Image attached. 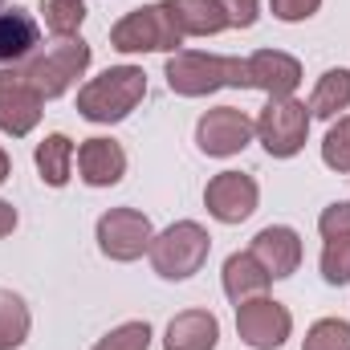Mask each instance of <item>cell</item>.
Instances as JSON below:
<instances>
[{
    "label": "cell",
    "mask_w": 350,
    "mask_h": 350,
    "mask_svg": "<svg viewBox=\"0 0 350 350\" xmlns=\"http://www.w3.org/2000/svg\"><path fill=\"white\" fill-rule=\"evenodd\" d=\"M172 94L179 98H204L216 90H249V62L245 57H220V53H196V49H179L167 57L163 70Z\"/></svg>",
    "instance_id": "obj_1"
},
{
    "label": "cell",
    "mask_w": 350,
    "mask_h": 350,
    "mask_svg": "<svg viewBox=\"0 0 350 350\" xmlns=\"http://www.w3.org/2000/svg\"><path fill=\"white\" fill-rule=\"evenodd\" d=\"M147 98V74L139 66H110L106 74L90 78L78 90V114L86 122H122L139 102Z\"/></svg>",
    "instance_id": "obj_2"
},
{
    "label": "cell",
    "mask_w": 350,
    "mask_h": 350,
    "mask_svg": "<svg viewBox=\"0 0 350 350\" xmlns=\"http://www.w3.org/2000/svg\"><path fill=\"white\" fill-rule=\"evenodd\" d=\"M208 253H212V237L196 220H175L172 228H163L151 241V249H147V257H151L155 273L163 281H187V277H196L204 269V261H208Z\"/></svg>",
    "instance_id": "obj_3"
},
{
    "label": "cell",
    "mask_w": 350,
    "mask_h": 350,
    "mask_svg": "<svg viewBox=\"0 0 350 350\" xmlns=\"http://www.w3.org/2000/svg\"><path fill=\"white\" fill-rule=\"evenodd\" d=\"M90 66V45L82 37H57L53 45H45L41 53H33L21 70L25 78L33 82V90L49 102V98H62L66 90L74 86Z\"/></svg>",
    "instance_id": "obj_4"
},
{
    "label": "cell",
    "mask_w": 350,
    "mask_h": 350,
    "mask_svg": "<svg viewBox=\"0 0 350 350\" xmlns=\"http://www.w3.org/2000/svg\"><path fill=\"white\" fill-rule=\"evenodd\" d=\"M179 29L172 25L163 4H143L131 8L114 29H110V49L118 53H179Z\"/></svg>",
    "instance_id": "obj_5"
},
{
    "label": "cell",
    "mask_w": 350,
    "mask_h": 350,
    "mask_svg": "<svg viewBox=\"0 0 350 350\" xmlns=\"http://www.w3.org/2000/svg\"><path fill=\"white\" fill-rule=\"evenodd\" d=\"M257 139L273 159H293L310 139V106L297 98H269L257 118Z\"/></svg>",
    "instance_id": "obj_6"
},
{
    "label": "cell",
    "mask_w": 350,
    "mask_h": 350,
    "mask_svg": "<svg viewBox=\"0 0 350 350\" xmlns=\"http://www.w3.org/2000/svg\"><path fill=\"white\" fill-rule=\"evenodd\" d=\"M94 232H98L102 257L122 261V265L139 261L151 249V241H155V228H151V220L139 208H110V212H102Z\"/></svg>",
    "instance_id": "obj_7"
},
{
    "label": "cell",
    "mask_w": 350,
    "mask_h": 350,
    "mask_svg": "<svg viewBox=\"0 0 350 350\" xmlns=\"http://www.w3.org/2000/svg\"><path fill=\"white\" fill-rule=\"evenodd\" d=\"M237 334L249 350H281L293 334V314L273 297H249L237 306Z\"/></svg>",
    "instance_id": "obj_8"
},
{
    "label": "cell",
    "mask_w": 350,
    "mask_h": 350,
    "mask_svg": "<svg viewBox=\"0 0 350 350\" xmlns=\"http://www.w3.org/2000/svg\"><path fill=\"white\" fill-rule=\"evenodd\" d=\"M253 135H257V122L237 106H216L196 122V147L204 155H212V159L241 155L253 143Z\"/></svg>",
    "instance_id": "obj_9"
},
{
    "label": "cell",
    "mask_w": 350,
    "mask_h": 350,
    "mask_svg": "<svg viewBox=\"0 0 350 350\" xmlns=\"http://www.w3.org/2000/svg\"><path fill=\"white\" fill-rule=\"evenodd\" d=\"M257 200H261V187L257 179L245 172H220L208 179L204 187V208L212 220L220 224H241L257 212Z\"/></svg>",
    "instance_id": "obj_10"
},
{
    "label": "cell",
    "mask_w": 350,
    "mask_h": 350,
    "mask_svg": "<svg viewBox=\"0 0 350 350\" xmlns=\"http://www.w3.org/2000/svg\"><path fill=\"white\" fill-rule=\"evenodd\" d=\"M45 98L33 90L25 70H0V131L12 139H25L41 122Z\"/></svg>",
    "instance_id": "obj_11"
},
{
    "label": "cell",
    "mask_w": 350,
    "mask_h": 350,
    "mask_svg": "<svg viewBox=\"0 0 350 350\" xmlns=\"http://www.w3.org/2000/svg\"><path fill=\"white\" fill-rule=\"evenodd\" d=\"M249 253L257 257V265L273 281H281V277H293L297 265H301V237L289 224H269V228H261L253 237Z\"/></svg>",
    "instance_id": "obj_12"
},
{
    "label": "cell",
    "mask_w": 350,
    "mask_h": 350,
    "mask_svg": "<svg viewBox=\"0 0 350 350\" xmlns=\"http://www.w3.org/2000/svg\"><path fill=\"white\" fill-rule=\"evenodd\" d=\"M249 62V90H261L269 98H293L301 86V62L281 49H257Z\"/></svg>",
    "instance_id": "obj_13"
},
{
    "label": "cell",
    "mask_w": 350,
    "mask_h": 350,
    "mask_svg": "<svg viewBox=\"0 0 350 350\" xmlns=\"http://www.w3.org/2000/svg\"><path fill=\"white\" fill-rule=\"evenodd\" d=\"M74 159H78L82 183H90V187H114V183L126 175V151H122V143H114V139H106V135L86 139Z\"/></svg>",
    "instance_id": "obj_14"
},
{
    "label": "cell",
    "mask_w": 350,
    "mask_h": 350,
    "mask_svg": "<svg viewBox=\"0 0 350 350\" xmlns=\"http://www.w3.org/2000/svg\"><path fill=\"white\" fill-rule=\"evenodd\" d=\"M220 342V322L208 310H183L167 322L163 350H216Z\"/></svg>",
    "instance_id": "obj_15"
},
{
    "label": "cell",
    "mask_w": 350,
    "mask_h": 350,
    "mask_svg": "<svg viewBox=\"0 0 350 350\" xmlns=\"http://www.w3.org/2000/svg\"><path fill=\"white\" fill-rule=\"evenodd\" d=\"M163 8L179 37H216L220 29H228L220 0H163Z\"/></svg>",
    "instance_id": "obj_16"
},
{
    "label": "cell",
    "mask_w": 350,
    "mask_h": 350,
    "mask_svg": "<svg viewBox=\"0 0 350 350\" xmlns=\"http://www.w3.org/2000/svg\"><path fill=\"white\" fill-rule=\"evenodd\" d=\"M41 33H37V21L25 12V8H4L0 12V66L8 62H21L37 49Z\"/></svg>",
    "instance_id": "obj_17"
},
{
    "label": "cell",
    "mask_w": 350,
    "mask_h": 350,
    "mask_svg": "<svg viewBox=\"0 0 350 350\" xmlns=\"http://www.w3.org/2000/svg\"><path fill=\"white\" fill-rule=\"evenodd\" d=\"M269 281H273V277L257 265L253 253H232V257L224 261V293H228L232 306H241V301H249V297H261L265 289H269Z\"/></svg>",
    "instance_id": "obj_18"
},
{
    "label": "cell",
    "mask_w": 350,
    "mask_h": 350,
    "mask_svg": "<svg viewBox=\"0 0 350 350\" xmlns=\"http://www.w3.org/2000/svg\"><path fill=\"white\" fill-rule=\"evenodd\" d=\"M350 114V70H326L310 94V118H342Z\"/></svg>",
    "instance_id": "obj_19"
},
{
    "label": "cell",
    "mask_w": 350,
    "mask_h": 350,
    "mask_svg": "<svg viewBox=\"0 0 350 350\" xmlns=\"http://www.w3.org/2000/svg\"><path fill=\"white\" fill-rule=\"evenodd\" d=\"M74 139L70 135H45L41 143H37V155H33V163H37V172L41 179L49 183V187H66L70 183V175H74Z\"/></svg>",
    "instance_id": "obj_20"
},
{
    "label": "cell",
    "mask_w": 350,
    "mask_h": 350,
    "mask_svg": "<svg viewBox=\"0 0 350 350\" xmlns=\"http://www.w3.org/2000/svg\"><path fill=\"white\" fill-rule=\"evenodd\" d=\"M29 326H33V314L25 297L12 289H0V350H21L29 338Z\"/></svg>",
    "instance_id": "obj_21"
},
{
    "label": "cell",
    "mask_w": 350,
    "mask_h": 350,
    "mask_svg": "<svg viewBox=\"0 0 350 350\" xmlns=\"http://www.w3.org/2000/svg\"><path fill=\"white\" fill-rule=\"evenodd\" d=\"M41 21L53 37H78L86 21V4L82 0H41Z\"/></svg>",
    "instance_id": "obj_22"
},
{
    "label": "cell",
    "mask_w": 350,
    "mask_h": 350,
    "mask_svg": "<svg viewBox=\"0 0 350 350\" xmlns=\"http://www.w3.org/2000/svg\"><path fill=\"white\" fill-rule=\"evenodd\" d=\"M322 163L330 172H342V175L350 172V114L330 122V131L322 139Z\"/></svg>",
    "instance_id": "obj_23"
},
{
    "label": "cell",
    "mask_w": 350,
    "mask_h": 350,
    "mask_svg": "<svg viewBox=\"0 0 350 350\" xmlns=\"http://www.w3.org/2000/svg\"><path fill=\"white\" fill-rule=\"evenodd\" d=\"M301 350H350V322L347 318H322L306 330Z\"/></svg>",
    "instance_id": "obj_24"
},
{
    "label": "cell",
    "mask_w": 350,
    "mask_h": 350,
    "mask_svg": "<svg viewBox=\"0 0 350 350\" xmlns=\"http://www.w3.org/2000/svg\"><path fill=\"white\" fill-rule=\"evenodd\" d=\"M322 281L350 285V237H326L322 245Z\"/></svg>",
    "instance_id": "obj_25"
},
{
    "label": "cell",
    "mask_w": 350,
    "mask_h": 350,
    "mask_svg": "<svg viewBox=\"0 0 350 350\" xmlns=\"http://www.w3.org/2000/svg\"><path fill=\"white\" fill-rule=\"evenodd\" d=\"M90 350H151V326L147 322H122Z\"/></svg>",
    "instance_id": "obj_26"
},
{
    "label": "cell",
    "mask_w": 350,
    "mask_h": 350,
    "mask_svg": "<svg viewBox=\"0 0 350 350\" xmlns=\"http://www.w3.org/2000/svg\"><path fill=\"white\" fill-rule=\"evenodd\" d=\"M318 232H322V241H326V237H350V204L347 200L322 208V216H318Z\"/></svg>",
    "instance_id": "obj_27"
},
{
    "label": "cell",
    "mask_w": 350,
    "mask_h": 350,
    "mask_svg": "<svg viewBox=\"0 0 350 350\" xmlns=\"http://www.w3.org/2000/svg\"><path fill=\"white\" fill-rule=\"evenodd\" d=\"M269 8H273L277 21L297 25V21H310V16L322 8V0H269Z\"/></svg>",
    "instance_id": "obj_28"
},
{
    "label": "cell",
    "mask_w": 350,
    "mask_h": 350,
    "mask_svg": "<svg viewBox=\"0 0 350 350\" xmlns=\"http://www.w3.org/2000/svg\"><path fill=\"white\" fill-rule=\"evenodd\" d=\"M220 8H224V16H228L232 29H253L257 16H261V4L257 0H220Z\"/></svg>",
    "instance_id": "obj_29"
},
{
    "label": "cell",
    "mask_w": 350,
    "mask_h": 350,
    "mask_svg": "<svg viewBox=\"0 0 350 350\" xmlns=\"http://www.w3.org/2000/svg\"><path fill=\"white\" fill-rule=\"evenodd\" d=\"M12 228H16V208L8 200H0V237H8Z\"/></svg>",
    "instance_id": "obj_30"
},
{
    "label": "cell",
    "mask_w": 350,
    "mask_h": 350,
    "mask_svg": "<svg viewBox=\"0 0 350 350\" xmlns=\"http://www.w3.org/2000/svg\"><path fill=\"white\" fill-rule=\"evenodd\" d=\"M8 172H12V163H8V155H4V151H0V183H4V179H8Z\"/></svg>",
    "instance_id": "obj_31"
}]
</instances>
